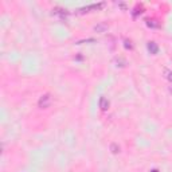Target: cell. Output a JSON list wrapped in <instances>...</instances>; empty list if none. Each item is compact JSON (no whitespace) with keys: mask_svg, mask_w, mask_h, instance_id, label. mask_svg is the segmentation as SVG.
<instances>
[{"mask_svg":"<svg viewBox=\"0 0 172 172\" xmlns=\"http://www.w3.org/2000/svg\"><path fill=\"white\" fill-rule=\"evenodd\" d=\"M151 172H159V171H157V169H153V171H151Z\"/></svg>","mask_w":172,"mask_h":172,"instance_id":"30bf717a","label":"cell"},{"mask_svg":"<svg viewBox=\"0 0 172 172\" xmlns=\"http://www.w3.org/2000/svg\"><path fill=\"white\" fill-rule=\"evenodd\" d=\"M50 104H51V96H50V94H44V96H42L41 98H39V102H38V105H39L41 109L49 108Z\"/></svg>","mask_w":172,"mask_h":172,"instance_id":"6da1fadb","label":"cell"},{"mask_svg":"<svg viewBox=\"0 0 172 172\" xmlns=\"http://www.w3.org/2000/svg\"><path fill=\"white\" fill-rule=\"evenodd\" d=\"M110 149H112V152H113V153H117V152H118V151H120V148H118V147H117V145H116V144H112Z\"/></svg>","mask_w":172,"mask_h":172,"instance_id":"52a82bcc","label":"cell"},{"mask_svg":"<svg viewBox=\"0 0 172 172\" xmlns=\"http://www.w3.org/2000/svg\"><path fill=\"white\" fill-rule=\"evenodd\" d=\"M148 50L151 51L152 54H157L159 47H157V44L155 43V42H149V43H148Z\"/></svg>","mask_w":172,"mask_h":172,"instance_id":"5b68a950","label":"cell"},{"mask_svg":"<svg viewBox=\"0 0 172 172\" xmlns=\"http://www.w3.org/2000/svg\"><path fill=\"white\" fill-rule=\"evenodd\" d=\"M105 28H108V26H106V24H104V26H98V27H96L97 31H101V30H105Z\"/></svg>","mask_w":172,"mask_h":172,"instance_id":"9c48e42d","label":"cell"},{"mask_svg":"<svg viewBox=\"0 0 172 172\" xmlns=\"http://www.w3.org/2000/svg\"><path fill=\"white\" fill-rule=\"evenodd\" d=\"M55 16H59L61 19H65L67 16V12H66V9H62V8H55L54 9V12H53Z\"/></svg>","mask_w":172,"mask_h":172,"instance_id":"3957f363","label":"cell"},{"mask_svg":"<svg viewBox=\"0 0 172 172\" xmlns=\"http://www.w3.org/2000/svg\"><path fill=\"white\" fill-rule=\"evenodd\" d=\"M147 24H148V27H152V28L159 27V23L155 20V19H148V20H147Z\"/></svg>","mask_w":172,"mask_h":172,"instance_id":"8992f818","label":"cell"},{"mask_svg":"<svg viewBox=\"0 0 172 172\" xmlns=\"http://www.w3.org/2000/svg\"><path fill=\"white\" fill-rule=\"evenodd\" d=\"M165 74H167V75H165L167 79H168V81L172 83V71H165Z\"/></svg>","mask_w":172,"mask_h":172,"instance_id":"ba28073f","label":"cell"},{"mask_svg":"<svg viewBox=\"0 0 172 172\" xmlns=\"http://www.w3.org/2000/svg\"><path fill=\"white\" fill-rule=\"evenodd\" d=\"M104 7V3H99V4H91V6H88V7H85V8H82L79 12H89L90 9H94V11H97V9L102 8Z\"/></svg>","mask_w":172,"mask_h":172,"instance_id":"7a4b0ae2","label":"cell"},{"mask_svg":"<svg viewBox=\"0 0 172 172\" xmlns=\"http://www.w3.org/2000/svg\"><path fill=\"white\" fill-rule=\"evenodd\" d=\"M99 108H101V110H108L109 101L105 98V97H101V99H99Z\"/></svg>","mask_w":172,"mask_h":172,"instance_id":"277c9868","label":"cell"}]
</instances>
